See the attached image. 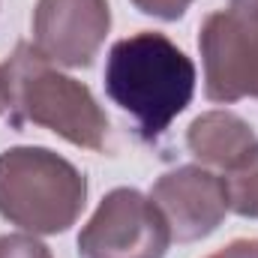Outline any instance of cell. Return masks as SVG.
<instances>
[{
    "instance_id": "6da1fadb",
    "label": "cell",
    "mask_w": 258,
    "mask_h": 258,
    "mask_svg": "<svg viewBox=\"0 0 258 258\" xmlns=\"http://www.w3.org/2000/svg\"><path fill=\"white\" fill-rule=\"evenodd\" d=\"M105 93L135 117L141 138L153 141L192 102L195 63L165 33L141 30L111 45Z\"/></svg>"
},
{
    "instance_id": "7a4b0ae2",
    "label": "cell",
    "mask_w": 258,
    "mask_h": 258,
    "mask_svg": "<svg viewBox=\"0 0 258 258\" xmlns=\"http://www.w3.org/2000/svg\"><path fill=\"white\" fill-rule=\"evenodd\" d=\"M6 96L15 123L45 126L75 147L102 150L108 138V117L93 93L54 69L30 42H18L3 63Z\"/></svg>"
},
{
    "instance_id": "3957f363",
    "label": "cell",
    "mask_w": 258,
    "mask_h": 258,
    "mask_svg": "<svg viewBox=\"0 0 258 258\" xmlns=\"http://www.w3.org/2000/svg\"><path fill=\"white\" fill-rule=\"evenodd\" d=\"M87 201L84 174L48 147L0 153V216L30 234H63Z\"/></svg>"
},
{
    "instance_id": "277c9868",
    "label": "cell",
    "mask_w": 258,
    "mask_h": 258,
    "mask_svg": "<svg viewBox=\"0 0 258 258\" xmlns=\"http://www.w3.org/2000/svg\"><path fill=\"white\" fill-rule=\"evenodd\" d=\"M204 63V93L213 102L258 99V9L246 0H231L225 9L204 18L198 33Z\"/></svg>"
},
{
    "instance_id": "5b68a950",
    "label": "cell",
    "mask_w": 258,
    "mask_h": 258,
    "mask_svg": "<svg viewBox=\"0 0 258 258\" xmlns=\"http://www.w3.org/2000/svg\"><path fill=\"white\" fill-rule=\"evenodd\" d=\"M171 243L159 207L138 189H111L78 234L81 258H165Z\"/></svg>"
},
{
    "instance_id": "8992f818",
    "label": "cell",
    "mask_w": 258,
    "mask_h": 258,
    "mask_svg": "<svg viewBox=\"0 0 258 258\" xmlns=\"http://www.w3.org/2000/svg\"><path fill=\"white\" fill-rule=\"evenodd\" d=\"M108 27V0H39L33 9V48L51 63L81 69L99 54Z\"/></svg>"
},
{
    "instance_id": "52a82bcc",
    "label": "cell",
    "mask_w": 258,
    "mask_h": 258,
    "mask_svg": "<svg viewBox=\"0 0 258 258\" xmlns=\"http://www.w3.org/2000/svg\"><path fill=\"white\" fill-rule=\"evenodd\" d=\"M150 201L168 222L171 240L180 243H192L213 234L228 213L225 180L198 165H180L174 171H165L153 183Z\"/></svg>"
},
{
    "instance_id": "ba28073f",
    "label": "cell",
    "mask_w": 258,
    "mask_h": 258,
    "mask_svg": "<svg viewBox=\"0 0 258 258\" xmlns=\"http://www.w3.org/2000/svg\"><path fill=\"white\" fill-rule=\"evenodd\" d=\"M186 144L204 165L228 171L258 144L252 126L231 111H207L186 129Z\"/></svg>"
},
{
    "instance_id": "9c48e42d",
    "label": "cell",
    "mask_w": 258,
    "mask_h": 258,
    "mask_svg": "<svg viewBox=\"0 0 258 258\" xmlns=\"http://www.w3.org/2000/svg\"><path fill=\"white\" fill-rule=\"evenodd\" d=\"M222 180L228 192V210L246 219H258V144L225 171Z\"/></svg>"
},
{
    "instance_id": "30bf717a",
    "label": "cell",
    "mask_w": 258,
    "mask_h": 258,
    "mask_svg": "<svg viewBox=\"0 0 258 258\" xmlns=\"http://www.w3.org/2000/svg\"><path fill=\"white\" fill-rule=\"evenodd\" d=\"M0 258H51V249L30 234H0Z\"/></svg>"
},
{
    "instance_id": "8fae6325",
    "label": "cell",
    "mask_w": 258,
    "mask_h": 258,
    "mask_svg": "<svg viewBox=\"0 0 258 258\" xmlns=\"http://www.w3.org/2000/svg\"><path fill=\"white\" fill-rule=\"evenodd\" d=\"M144 15H153V18H162V21H177L192 0H132Z\"/></svg>"
},
{
    "instance_id": "7c38bea8",
    "label": "cell",
    "mask_w": 258,
    "mask_h": 258,
    "mask_svg": "<svg viewBox=\"0 0 258 258\" xmlns=\"http://www.w3.org/2000/svg\"><path fill=\"white\" fill-rule=\"evenodd\" d=\"M207 258H258V240H234Z\"/></svg>"
},
{
    "instance_id": "4fadbf2b",
    "label": "cell",
    "mask_w": 258,
    "mask_h": 258,
    "mask_svg": "<svg viewBox=\"0 0 258 258\" xmlns=\"http://www.w3.org/2000/svg\"><path fill=\"white\" fill-rule=\"evenodd\" d=\"M9 108V96H6V75H3V66H0V114Z\"/></svg>"
},
{
    "instance_id": "5bb4252c",
    "label": "cell",
    "mask_w": 258,
    "mask_h": 258,
    "mask_svg": "<svg viewBox=\"0 0 258 258\" xmlns=\"http://www.w3.org/2000/svg\"><path fill=\"white\" fill-rule=\"evenodd\" d=\"M246 3H249V6H255V9H258V0H246Z\"/></svg>"
}]
</instances>
